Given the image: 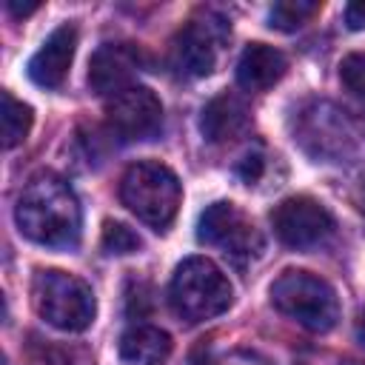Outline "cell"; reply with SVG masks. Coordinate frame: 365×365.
<instances>
[{
  "label": "cell",
  "mask_w": 365,
  "mask_h": 365,
  "mask_svg": "<svg viewBox=\"0 0 365 365\" xmlns=\"http://www.w3.org/2000/svg\"><path fill=\"white\" fill-rule=\"evenodd\" d=\"M17 228L26 240L46 248H74L80 242L83 211L71 185L57 174H37L26 182L17 211Z\"/></svg>",
  "instance_id": "1"
},
{
  "label": "cell",
  "mask_w": 365,
  "mask_h": 365,
  "mask_svg": "<svg viewBox=\"0 0 365 365\" xmlns=\"http://www.w3.org/2000/svg\"><path fill=\"white\" fill-rule=\"evenodd\" d=\"M120 200L148 228L165 231L180 211L182 188H180L177 174L168 165L143 160V163L128 165V171L123 174Z\"/></svg>",
  "instance_id": "2"
},
{
  "label": "cell",
  "mask_w": 365,
  "mask_h": 365,
  "mask_svg": "<svg viewBox=\"0 0 365 365\" xmlns=\"http://www.w3.org/2000/svg\"><path fill=\"white\" fill-rule=\"evenodd\" d=\"M171 308L180 319L197 325L228 311L234 291L228 277L205 257H188L177 265L168 288Z\"/></svg>",
  "instance_id": "3"
},
{
  "label": "cell",
  "mask_w": 365,
  "mask_h": 365,
  "mask_svg": "<svg viewBox=\"0 0 365 365\" xmlns=\"http://www.w3.org/2000/svg\"><path fill=\"white\" fill-rule=\"evenodd\" d=\"M271 302L297 325L325 334L339 319V297L331 282L311 271H282L271 285Z\"/></svg>",
  "instance_id": "4"
},
{
  "label": "cell",
  "mask_w": 365,
  "mask_h": 365,
  "mask_svg": "<svg viewBox=\"0 0 365 365\" xmlns=\"http://www.w3.org/2000/svg\"><path fill=\"white\" fill-rule=\"evenodd\" d=\"M31 299H34L37 314L51 328L66 331V334L86 331L97 317V302H94L88 282H83L74 274L57 271V268H46L34 274Z\"/></svg>",
  "instance_id": "5"
},
{
  "label": "cell",
  "mask_w": 365,
  "mask_h": 365,
  "mask_svg": "<svg viewBox=\"0 0 365 365\" xmlns=\"http://www.w3.org/2000/svg\"><path fill=\"white\" fill-rule=\"evenodd\" d=\"M197 240L202 245L220 248L225 257L245 262L262 251V237L257 225L234 205V202H211L197 222Z\"/></svg>",
  "instance_id": "6"
},
{
  "label": "cell",
  "mask_w": 365,
  "mask_h": 365,
  "mask_svg": "<svg viewBox=\"0 0 365 365\" xmlns=\"http://www.w3.org/2000/svg\"><path fill=\"white\" fill-rule=\"evenodd\" d=\"M108 131L123 143H143L163 128V103L145 86H131L106 106Z\"/></svg>",
  "instance_id": "7"
},
{
  "label": "cell",
  "mask_w": 365,
  "mask_h": 365,
  "mask_svg": "<svg viewBox=\"0 0 365 365\" xmlns=\"http://www.w3.org/2000/svg\"><path fill=\"white\" fill-rule=\"evenodd\" d=\"M271 228L288 248H314L334 234V217L311 197H288L271 211Z\"/></svg>",
  "instance_id": "8"
},
{
  "label": "cell",
  "mask_w": 365,
  "mask_h": 365,
  "mask_svg": "<svg viewBox=\"0 0 365 365\" xmlns=\"http://www.w3.org/2000/svg\"><path fill=\"white\" fill-rule=\"evenodd\" d=\"M225 23L214 14L191 20L174 40V66L188 77H208L217 68L220 48L225 43Z\"/></svg>",
  "instance_id": "9"
},
{
  "label": "cell",
  "mask_w": 365,
  "mask_h": 365,
  "mask_svg": "<svg viewBox=\"0 0 365 365\" xmlns=\"http://www.w3.org/2000/svg\"><path fill=\"white\" fill-rule=\"evenodd\" d=\"M140 57L128 43H103L88 63V86L100 97H117L134 86Z\"/></svg>",
  "instance_id": "10"
},
{
  "label": "cell",
  "mask_w": 365,
  "mask_h": 365,
  "mask_svg": "<svg viewBox=\"0 0 365 365\" xmlns=\"http://www.w3.org/2000/svg\"><path fill=\"white\" fill-rule=\"evenodd\" d=\"M74 48H77V29L71 23L57 26L43 46L34 51V57L29 60V77L31 83H37L40 88H60L68 77L71 60H74Z\"/></svg>",
  "instance_id": "11"
},
{
  "label": "cell",
  "mask_w": 365,
  "mask_h": 365,
  "mask_svg": "<svg viewBox=\"0 0 365 365\" xmlns=\"http://www.w3.org/2000/svg\"><path fill=\"white\" fill-rule=\"evenodd\" d=\"M251 128V114L237 94H217L200 114V131L208 143H231Z\"/></svg>",
  "instance_id": "12"
},
{
  "label": "cell",
  "mask_w": 365,
  "mask_h": 365,
  "mask_svg": "<svg viewBox=\"0 0 365 365\" xmlns=\"http://www.w3.org/2000/svg\"><path fill=\"white\" fill-rule=\"evenodd\" d=\"M288 60L279 48L268 43H248L237 63V83L245 91H268L274 83L282 80Z\"/></svg>",
  "instance_id": "13"
},
{
  "label": "cell",
  "mask_w": 365,
  "mask_h": 365,
  "mask_svg": "<svg viewBox=\"0 0 365 365\" xmlns=\"http://www.w3.org/2000/svg\"><path fill=\"white\" fill-rule=\"evenodd\" d=\"M171 356V336L154 325H134L120 336L123 365H165Z\"/></svg>",
  "instance_id": "14"
},
{
  "label": "cell",
  "mask_w": 365,
  "mask_h": 365,
  "mask_svg": "<svg viewBox=\"0 0 365 365\" xmlns=\"http://www.w3.org/2000/svg\"><path fill=\"white\" fill-rule=\"evenodd\" d=\"M31 108L20 100H14L9 91H3V148L20 145L31 131Z\"/></svg>",
  "instance_id": "15"
},
{
  "label": "cell",
  "mask_w": 365,
  "mask_h": 365,
  "mask_svg": "<svg viewBox=\"0 0 365 365\" xmlns=\"http://www.w3.org/2000/svg\"><path fill=\"white\" fill-rule=\"evenodd\" d=\"M317 11H319V3H311V0H279L268 11V26L277 31H294L302 23H308V17H314Z\"/></svg>",
  "instance_id": "16"
},
{
  "label": "cell",
  "mask_w": 365,
  "mask_h": 365,
  "mask_svg": "<svg viewBox=\"0 0 365 365\" xmlns=\"http://www.w3.org/2000/svg\"><path fill=\"white\" fill-rule=\"evenodd\" d=\"M140 245H143L140 234L134 228H128L125 222H111L108 220L103 225V248L108 254H134V251H140Z\"/></svg>",
  "instance_id": "17"
},
{
  "label": "cell",
  "mask_w": 365,
  "mask_h": 365,
  "mask_svg": "<svg viewBox=\"0 0 365 365\" xmlns=\"http://www.w3.org/2000/svg\"><path fill=\"white\" fill-rule=\"evenodd\" d=\"M339 80L351 94L365 100V51H354L339 63Z\"/></svg>",
  "instance_id": "18"
},
{
  "label": "cell",
  "mask_w": 365,
  "mask_h": 365,
  "mask_svg": "<svg viewBox=\"0 0 365 365\" xmlns=\"http://www.w3.org/2000/svg\"><path fill=\"white\" fill-rule=\"evenodd\" d=\"M214 365H271V362L254 351H231V354H222Z\"/></svg>",
  "instance_id": "19"
},
{
  "label": "cell",
  "mask_w": 365,
  "mask_h": 365,
  "mask_svg": "<svg viewBox=\"0 0 365 365\" xmlns=\"http://www.w3.org/2000/svg\"><path fill=\"white\" fill-rule=\"evenodd\" d=\"M237 174L251 185V182L259 180V174H262V157H259V154H245V157L237 163Z\"/></svg>",
  "instance_id": "20"
},
{
  "label": "cell",
  "mask_w": 365,
  "mask_h": 365,
  "mask_svg": "<svg viewBox=\"0 0 365 365\" xmlns=\"http://www.w3.org/2000/svg\"><path fill=\"white\" fill-rule=\"evenodd\" d=\"M345 26L354 31L365 29V0H354L345 6Z\"/></svg>",
  "instance_id": "21"
},
{
  "label": "cell",
  "mask_w": 365,
  "mask_h": 365,
  "mask_svg": "<svg viewBox=\"0 0 365 365\" xmlns=\"http://www.w3.org/2000/svg\"><path fill=\"white\" fill-rule=\"evenodd\" d=\"M6 6H9V11H11L14 17H26V14L37 11V6H40V3H17V0H9Z\"/></svg>",
  "instance_id": "22"
},
{
  "label": "cell",
  "mask_w": 365,
  "mask_h": 365,
  "mask_svg": "<svg viewBox=\"0 0 365 365\" xmlns=\"http://www.w3.org/2000/svg\"><path fill=\"white\" fill-rule=\"evenodd\" d=\"M356 339L365 345V311L359 314V319H356Z\"/></svg>",
  "instance_id": "23"
},
{
  "label": "cell",
  "mask_w": 365,
  "mask_h": 365,
  "mask_svg": "<svg viewBox=\"0 0 365 365\" xmlns=\"http://www.w3.org/2000/svg\"><path fill=\"white\" fill-rule=\"evenodd\" d=\"M345 365H354V362H345Z\"/></svg>",
  "instance_id": "24"
}]
</instances>
